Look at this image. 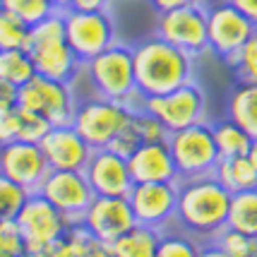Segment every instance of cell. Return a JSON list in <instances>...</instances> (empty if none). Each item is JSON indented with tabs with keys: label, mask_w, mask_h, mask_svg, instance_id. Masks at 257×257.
<instances>
[{
	"label": "cell",
	"mask_w": 257,
	"mask_h": 257,
	"mask_svg": "<svg viewBox=\"0 0 257 257\" xmlns=\"http://www.w3.org/2000/svg\"><path fill=\"white\" fill-rule=\"evenodd\" d=\"M135 79L142 96L166 94L195 77V56L168 44L159 34L147 36L133 46Z\"/></svg>",
	"instance_id": "obj_1"
},
{
	"label": "cell",
	"mask_w": 257,
	"mask_h": 257,
	"mask_svg": "<svg viewBox=\"0 0 257 257\" xmlns=\"http://www.w3.org/2000/svg\"><path fill=\"white\" fill-rule=\"evenodd\" d=\"M231 192L212 176L180 180L176 221L192 238L214 240L228 221Z\"/></svg>",
	"instance_id": "obj_2"
},
{
	"label": "cell",
	"mask_w": 257,
	"mask_h": 257,
	"mask_svg": "<svg viewBox=\"0 0 257 257\" xmlns=\"http://www.w3.org/2000/svg\"><path fill=\"white\" fill-rule=\"evenodd\" d=\"M27 51L34 60L36 75L58 79V82H75L84 65L67 44L63 10L51 12L41 22L29 27Z\"/></svg>",
	"instance_id": "obj_3"
},
{
	"label": "cell",
	"mask_w": 257,
	"mask_h": 257,
	"mask_svg": "<svg viewBox=\"0 0 257 257\" xmlns=\"http://www.w3.org/2000/svg\"><path fill=\"white\" fill-rule=\"evenodd\" d=\"M82 75L87 77L94 94L115 101H127L137 89L135 79V56L133 46L115 41L103 53L94 56L82 65Z\"/></svg>",
	"instance_id": "obj_4"
},
{
	"label": "cell",
	"mask_w": 257,
	"mask_h": 257,
	"mask_svg": "<svg viewBox=\"0 0 257 257\" xmlns=\"http://www.w3.org/2000/svg\"><path fill=\"white\" fill-rule=\"evenodd\" d=\"M166 142L171 147L180 180L212 176L221 159L216 142H214V130L207 120L168 133Z\"/></svg>",
	"instance_id": "obj_5"
},
{
	"label": "cell",
	"mask_w": 257,
	"mask_h": 257,
	"mask_svg": "<svg viewBox=\"0 0 257 257\" xmlns=\"http://www.w3.org/2000/svg\"><path fill=\"white\" fill-rule=\"evenodd\" d=\"M77 91L72 82H58L34 75L17 94V106L24 111L41 113L51 125H72L77 113Z\"/></svg>",
	"instance_id": "obj_6"
},
{
	"label": "cell",
	"mask_w": 257,
	"mask_h": 257,
	"mask_svg": "<svg viewBox=\"0 0 257 257\" xmlns=\"http://www.w3.org/2000/svg\"><path fill=\"white\" fill-rule=\"evenodd\" d=\"M15 221L24 235V257H46V247L70 228L63 212L56 209L41 192H29Z\"/></svg>",
	"instance_id": "obj_7"
},
{
	"label": "cell",
	"mask_w": 257,
	"mask_h": 257,
	"mask_svg": "<svg viewBox=\"0 0 257 257\" xmlns=\"http://www.w3.org/2000/svg\"><path fill=\"white\" fill-rule=\"evenodd\" d=\"M130 118L133 108L127 103L91 94L89 99L77 101V113L72 125L94 149H99L111 145V140L130 123Z\"/></svg>",
	"instance_id": "obj_8"
},
{
	"label": "cell",
	"mask_w": 257,
	"mask_h": 257,
	"mask_svg": "<svg viewBox=\"0 0 257 257\" xmlns=\"http://www.w3.org/2000/svg\"><path fill=\"white\" fill-rule=\"evenodd\" d=\"M63 17L67 44L82 63L118 41L115 20L108 10H63Z\"/></svg>",
	"instance_id": "obj_9"
},
{
	"label": "cell",
	"mask_w": 257,
	"mask_h": 257,
	"mask_svg": "<svg viewBox=\"0 0 257 257\" xmlns=\"http://www.w3.org/2000/svg\"><path fill=\"white\" fill-rule=\"evenodd\" d=\"M157 34L166 39L168 44L188 51L190 56H202L209 51L207 41V5L200 0L185 3L180 8L159 12L157 17Z\"/></svg>",
	"instance_id": "obj_10"
},
{
	"label": "cell",
	"mask_w": 257,
	"mask_h": 257,
	"mask_svg": "<svg viewBox=\"0 0 257 257\" xmlns=\"http://www.w3.org/2000/svg\"><path fill=\"white\" fill-rule=\"evenodd\" d=\"M142 108L152 115H157L161 123L168 127V133L188 127V125L202 123L207 111L204 89L192 79L180 84L178 89L154 96H142Z\"/></svg>",
	"instance_id": "obj_11"
},
{
	"label": "cell",
	"mask_w": 257,
	"mask_h": 257,
	"mask_svg": "<svg viewBox=\"0 0 257 257\" xmlns=\"http://www.w3.org/2000/svg\"><path fill=\"white\" fill-rule=\"evenodd\" d=\"M257 27L228 0H219L207 8V41L209 51L221 60L235 56Z\"/></svg>",
	"instance_id": "obj_12"
},
{
	"label": "cell",
	"mask_w": 257,
	"mask_h": 257,
	"mask_svg": "<svg viewBox=\"0 0 257 257\" xmlns=\"http://www.w3.org/2000/svg\"><path fill=\"white\" fill-rule=\"evenodd\" d=\"M180 180H161V183H135L127 192L130 207L137 224L152 226L164 231L171 221H176L178 212Z\"/></svg>",
	"instance_id": "obj_13"
},
{
	"label": "cell",
	"mask_w": 257,
	"mask_h": 257,
	"mask_svg": "<svg viewBox=\"0 0 257 257\" xmlns=\"http://www.w3.org/2000/svg\"><path fill=\"white\" fill-rule=\"evenodd\" d=\"M39 192L56 209L63 212L70 226L82 224V216L87 212L89 202L94 200V190H91L84 171H53L51 168V173L46 176Z\"/></svg>",
	"instance_id": "obj_14"
},
{
	"label": "cell",
	"mask_w": 257,
	"mask_h": 257,
	"mask_svg": "<svg viewBox=\"0 0 257 257\" xmlns=\"http://www.w3.org/2000/svg\"><path fill=\"white\" fill-rule=\"evenodd\" d=\"M0 173L22 185L27 192H39L46 176L51 173V166L36 142L15 140L0 147Z\"/></svg>",
	"instance_id": "obj_15"
},
{
	"label": "cell",
	"mask_w": 257,
	"mask_h": 257,
	"mask_svg": "<svg viewBox=\"0 0 257 257\" xmlns=\"http://www.w3.org/2000/svg\"><path fill=\"white\" fill-rule=\"evenodd\" d=\"M84 176L89 180L94 195L101 197H127V192L135 185L127 159L108 147H99L91 152L84 166Z\"/></svg>",
	"instance_id": "obj_16"
},
{
	"label": "cell",
	"mask_w": 257,
	"mask_h": 257,
	"mask_svg": "<svg viewBox=\"0 0 257 257\" xmlns=\"http://www.w3.org/2000/svg\"><path fill=\"white\" fill-rule=\"evenodd\" d=\"M137 224L135 212L127 197H101L94 195L87 212L82 216V226L89 231L96 240L113 243L125 231H130Z\"/></svg>",
	"instance_id": "obj_17"
},
{
	"label": "cell",
	"mask_w": 257,
	"mask_h": 257,
	"mask_svg": "<svg viewBox=\"0 0 257 257\" xmlns=\"http://www.w3.org/2000/svg\"><path fill=\"white\" fill-rule=\"evenodd\" d=\"M53 171H84L94 147L75 130V125H53L39 142Z\"/></svg>",
	"instance_id": "obj_18"
},
{
	"label": "cell",
	"mask_w": 257,
	"mask_h": 257,
	"mask_svg": "<svg viewBox=\"0 0 257 257\" xmlns=\"http://www.w3.org/2000/svg\"><path fill=\"white\" fill-rule=\"evenodd\" d=\"M127 166L135 183H161V180H180L178 168L171 154L168 142H142L127 157Z\"/></svg>",
	"instance_id": "obj_19"
},
{
	"label": "cell",
	"mask_w": 257,
	"mask_h": 257,
	"mask_svg": "<svg viewBox=\"0 0 257 257\" xmlns=\"http://www.w3.org/2000/svg\"><path fill=\"white\" fill-rule=\"evenodd\" d=\"M228 118L235 120L250 137H257V82H240L228 94Z\"/></svg>",
	"instance_id": "obj_20"
},
{
	"label": "cell",
	"mask_w": 257,
	"mask_h": 257,
	"mask_svg": "<svg viewBox=\"0 0 257 257\" xmlns=\"http://www.w3.org/2000/svg\"><path fill=\"white\" fill-rule=\"evenodd\" d=\"M214 178L233 195V192L257 188V168L247 159V154H240V157H221L216 168H214Z\"/></svg>",
	"instance_id": "obj_21"
},
{
	"label": "cell",
	"mask_w": 257,
	"mask_h": 257,
	"mask_svg": "<svg viewBox=\"0 0 257 257\" xmlns=\"http://www.w3.org/2000/svg\"><path fill=\"white\" fill-rule=\"evenodd\" d=\"M161 231L152 226L135 224L130 231H125L120 238H115L111 243L115 257H154Z\"/></svg>",
	"instance_id": "obj_22"
},
{
	"label": "cell",
	"mask_w": 257,
	"mask_h": 257,
	"mask_svg": "<svg viewBox=\"0 0 257 257\" xmlns=\"http://www.w3.org/2000/svg\"><path fill=\"white\" fill-rule=\"evenodd\" d=\"M226 226L257 238V188L240 190L231 195V207H228V221H226Z\"/></svg>",
	"instance_id": "obj_23"
},
{
	"label": "cell",
	"mask_w": 257,
	"mask_h": 257,
	"mask_svg": "<svg viewBox=\"0 0 257 257\" xmlns=\"http://www.w3.org/2000/svg\"><path fill=\"white\" fill-rule=\"evenodd\" d=\"M212 130H214V142H216V149H219V157H240V154H247L252 137L235 120L224 118V120L214 123Z\"/></svg>",
	"instance_id": "obj_24"
},
{
	"label": "cell",
	"mask_w": 257,
	"mask_h": 257,
	"mask_svg": "<svg viewBox=\"0 0 257 257\" xmlns=\"http://www.w3.org/2000/svg\"><path fill=\"white\" fill-rule=\"evenodd\" d=\"M36 75V67H34V60L29 56L27 48H5L0 51V77L22 87L24 82Z\"/></svg>",
	"instance_id": "obj_25"
},
{
	"label": "cell",
	"mask_w": 257,
	"mask_h": 257,
	"mask_svg": "<svg viewBox=\"0 0 257 257\" xmlns=\"http://www.w3.org/2000/svg\"><path fill=\"white\" fill-rule=\"evenodd\" d=\"M91 238L94 235L82 224H72L65 231V235H60L46 247V257H82L84 250L89 247Z\"/></svg>",
	"instance_id": "obj_26"
},
{
	"label": "cell",
	"mask_w": 257,
	"mask_h": 257,
	"mask_svg": "<svg viewBox=\"0 0 257 257\" xmlns=\"http://www.w3.org/2000/svg\"><path fill=\"white\" fill-rule=\"evenodd\" d=\"M27 41H29V24L0 5V51L27 48Z\"/></svg>",
	"instance_id": "obj_27"
},
{
	"label": "cell",
	"mask_w": 257,
	"mask_h": 257,
	"mask_svg": "<svg viewBox=\"0 0 257 257\" xmlns=\"http://www.w3.org/2000/svg\"><path fill=\"white\" fill-rule=\"evenodd\" d=\"M214 243L219 247H224L228 257H257V238L240 233L231 226H224L214 235Z\"/></svg>",
	"instance_id": "obj_28"
},
{
	"label": "cell",
	"mask_w": 257,
	"mask_h": 257,
	"mask_svg": "<svg viewBox=\"0 0 257 257\" xmlns=\"http://www.w3.org/2000/svg\"><path fill=\"white\" fill-rule=\"evenodd\" d=\"M226 63L231 65V70L240 82H257V29L245 41V46L235 56L228 58Z\"/></svg>",
	"instance_id": "obj_29"
},
{
	"label": "cell",
	"mask_w": 257,
	"mask_h": 257,
	"mask_svg": "<svg viewBox=\"0 0 257 257\" xmlns=\"http://www.w3.org/2000/svg\"><path fill=\"white\" fill-rule=\"evenodd\" d=\"M200 243L197 238H192L190 233H164L159 238L157 255L154 257H197Z\"/></svg>",
	"instance_id": "obj_30"
},
{
	"label": "cell",
	"mask_w": 257,
	"mask_h": 257,
	"mask_svg": "<svg viewBox=\"0 0 257 257\" xmlns=\"http://www.w3.org/2000/svg\"><path fill=\"white\" fill-rule=\"evenodd\" d=\"M0 5L5 8V10L15 12L20 20L29 24H36L41 22L44 17H48L51 12H56V3L53 0H0Z\"/></svg>",
	"instance_id": "obj_31"
},
{
	"label": "cell",
	"mask_w": 257,
	"mask_h": 257,
	"mask_svg": "<svg viewBox=\"0 0 257 257\" xmlns=\"http://www.w3.org/2000/svg\"><path fill=\"white\" fill-rule=\"evenodd\" d=\"M27 197H29V192L22 185H17L5 173H0V219H15L22 209V204L27 202Z\"/></svg>",
	"instance_id": "obj_32"
},
{
	"label": "cell",
	"mask_w": 257,
	"mask_h": 257,
	"mask_svg": "<svg viewBox=\"0 0 257 257\" xmlns=\"http://www.w3.org/2000/svg\"><path fill=\"white\" fill-rule=\"evenodd\" d=\"M133 123L137 127L142 142H164V140H168V127L159 120L157 115L147 113L145 108L133 113Z\"/></svg>",
	"instance_id": "obj_33"
},
{
	"label": "cell",
	"mask_w": 257,
	"mask_h": 257,
	"mask_svg": "<svg viewBox=\"0 0 257 257\" xmlns=\"http://www.w3.org/2000/svg\"><path fill=\"white\" fill-rule=\"evenodd\" d=\"M17 108H20V106H17ZM51 127H53V125L48 123L41 113L20 108V140H24V142H36V145H39Z\"/></svg>",
	"instance_id": "obj_34"
},
{
	"label": "cell",
	"mask_w": 257,
	"mask_h": 257,
	"mask_svg": "<svg viewBox=\"0 0 257 257\" xmlns=\"http://www.w3.org/2000/svg\"><path fill=\"white\" fill-rule=\"evenodd\" d=\"M0 252L24 257V235L15 219H0Z\"/></svg>",
	"instance_id": "obj_35"
},
{
	"label": "cell",
	"mask_w": 257,
	"mask_h": 257,
	"mask_svg": "<svg viewBox=\"0 0 257 257\" xmlns=\"http://www.w3.org/2000/svg\"><path fill=\"white\" fill-rule=\"evenodd\" d=\"M135 113V111H133ZM142 145V140H140V133H137V127H135V123H133V118H130V123L125 125L120 133L115 135L111 140V145H108V149H113V152H118L120 157H130L137 147Z\"/></svg>",
	"instance_id": "obj_36"
},
{
	"label": "cell",
	"mask_w": 257,
	"mask_h": 257,
	"mask_svg": "<svg viewBox=\"0 0 257 257\" xmlns=\"http://www.w3.org/2000/svg\"><path fill=\"white\" fill-rule=\"evenodd\" d=\"M20 140V108H3L0 111V147Z\"/></svg>",
	"instance_id": "obj_37"
},
{
	"label": "cell",
	"mask_w": 257,
	"mask_h": 257,
	"mask_svg": "<svg viewBox=\"0 0 257 257\" xmlns=\"http://www.w3.org/2000/svg\"><path fill=\"white\" fill-rule=\"evenodd\" d=\"M17 94H20L17 84H12V82L0 77V111L3 108H15L17 106Z\"/></svg>",
	"instance_id": "obj_38"
},
{
	"label": "cell",
	"mask_w": 257,
	"mask_h": 257,
	"mask_svg": "<svg viewBox=\"0 0 257 257\" xmlns=\"http://www.w3.org/2000/svg\"><path fill=\"white\" fill-rule=\"evenodd\" d=\"M111 0H67L65 10H108Z\"/></svg>",
	"instance_id": "obj_39"
},
{
	"label": "cell",
	"mask_w": 257,
	"mask_h": 257,
	"mask_svg": "<svg viewBox=\"0 0 257 257\" xmlns=\"http://www.w3.org/2000/svg\"><path fill=\"white\" fill-rule=\"evenodd\" d=\"M82 257H115V252H113L111 243H103V240L91 238L89 247L84 250V255H82Z\"/></svg>",
	"instance_id": "obj_40"
},
{
	"label": "cell",
	"mask_w": 257,
	"mask_h": 257,
	"mask_svg": "<svg viewBox=\"0 0 257 257\" xmlns=\"http://www.w3.org/2000/svg\"><path fill=\"white\" fill-rule=\"evenodd\" d=\"M233 8H238V10L245 15L250 22L257 27V0H228Z\"/></svg>",
	"instance_id": "obj_41"
},
{
	"label": "cell",
	"mask_w": 257,
	"mask_h": 257,
	"mask_svg": "<svg viewBox=\"0 0 257 257\" xmlns=\"http://www.w3.org/2000/svg\"><path fill=\"white\" fill-rule=\"evenodd\" d=\"M197 257H228V252H226L224 247H219L214 240H207L204 245H200V250H197Z\"/></svg>",
	"instance_id": "obj_42"
},
{
	"label": "cell",
	"mask_w": 257,
	"mask_h": 257,
	"mask_svg": "<svg viewBox=\"0 0 257 257\" xmlns=\"http://www.w3.org/2000/svg\"><path fill=\"white\" fill-rule=\"evenodd\" d=\"M185 3H192V0H149V5L157 12L173 10V8H180V5H185Z\"/></svg>",
	"instance_id": "obj_43"
},
{
	"label": "cell",
	"mask_w": 257,
	"mask_h": 257,
	"mask_svg": "<svg viewBox=\"0 0 257 257\" xmlns=\"http://www.w3.org/2000/svg\"><path fill=\"white\" fill-rule=\"evenodd\" d=\"M247 159L255 164L257 168V137H252V142H250V149H247Z\"/></svg>",
	"instance_id": "obj_44"
},
{
	"label": "cell",
	"mask_w": 257,
	"mask_h": 257,
	"mask_svg": "<svg viewBox=\"0 0 257 257\" xmlns=\"http://www.w3.org/2000/svg\"><path fill=\"white\" fill-rule=\"evenodd\" d=\"M53 3H56L58 10H65V8H67V0H53Z\"/></svg>",
	"instance_id": "obj_45"
},
{
	"label": "cell",
	"mask_w": 257,
	"mask_h": 257,
	"mask_svg": "<svg viewBox=\"0 0 257 257\" xmlns=\"http://www.w3.org/2000/svg\"><path fill=\"white\" fill-rule=\"evenodd\" d=\"M0 257H17V255H5V252H0Z\"/></svg>",
	"instance_id": "obj_46"
}]
</instances>
